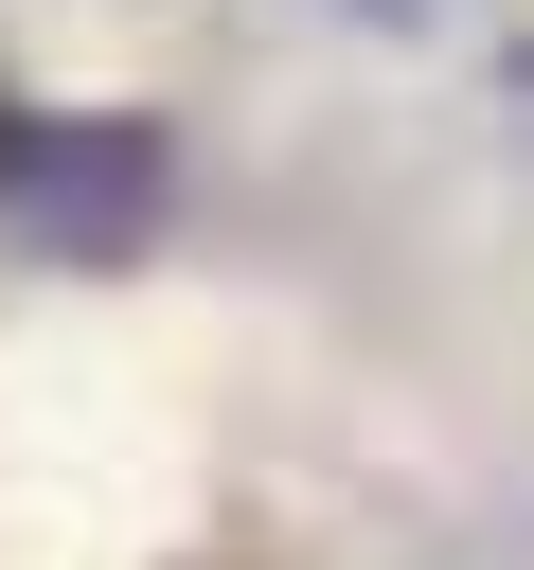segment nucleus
Masks as SVG:
<instances>
[{"mask_svg":"<svg viewBox=\"0 0 534 570\" xmlns=\"http://www.w3.org/2000/svg\"><path fill=\"white\" fill-rule=\"evenodd\" d=\"M0 214L36 249H71V267H125L160 232V142L89 125V107H36V125H0Z\"/></svg>","mask_w":534,"mask_h":570,"instance_id":"nucleus-1","label":"nucleus"}]
</instances>
